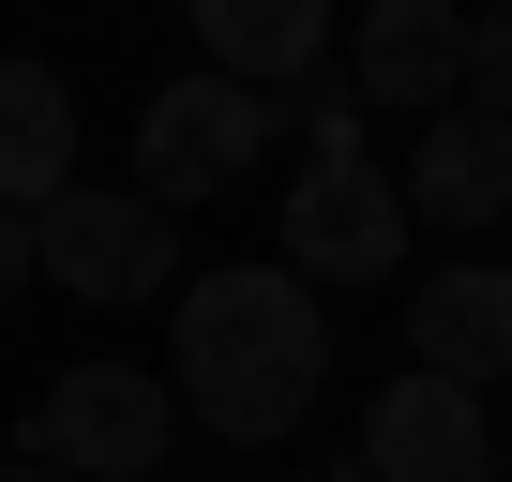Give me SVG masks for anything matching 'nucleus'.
I'll use <instances>...</instances> for the list:
<instances>
[{"label": "nucleus", "instance_id": "nucleus-1", "mask_svg": "<svg viewBox=\"0 0 512 482\" xmlns=\"http://www.w3.org/2000/svg\"><path fill=\"white\" fill-rule=\"evenodd\" d=\"M166 407L181 437H226V452H287L332 392V302L287 287L272 257H226V272H181L166 287Z\"/></svg>", "mask_w": 512, "mask_h": 482}, {"label": "nucleus", "instance_id": "nucleus-2", "mask_svg": "<svg viewBox=\"0 0 512 482\" xmlns=\"http://www.w3.org/2000/svg\"><path fill=\"white\" fill-rule=\"evenodd\" d=\"M16 467H61V482H166L181 467V407L151 362H61L16 422Z\"/></svg>", "mask_w": 512, "mask_h": 482}, {"label": "nucleus", "instance_id": "nucleus-3", "mask_svg": "<svg viewBox=\"0 0 512 482\" xmlns=\"http://www.w3.org/2000/svg\"><path fill=\"white\" fill-rule=\"evenodd\" d=\"M31 287H76V302H166L181 287V226L151 211V196H121V181H76V196H46L31 211Z\"/></svg>", "mask_w": 512, "mask_h": 482}, {"label": "nucleus", "instance_id": "nucleus-4", "mask_svg": "<svg viewBox=\"0 0 512 482\" xmlns=\"http://www.w3.org/2000/svg\"><path fill=\"white\" fill-rule=\"evenodd\" d=\"M256 151H272V106H256V91L166 76V91L136 106V181H121V196H151V211L181 226V211H211L226 181H256Z\"/></svg>", "mask_w": 512, "mask_h": 482}, {"label": "nucleus", "instance_id": "nucleus-5", "mask_svg": "<svg viewBox=\"0 0 512 482\" xmlns=\"http://www.w3.org/2000/svg\"><path fill=\"white\" fill-rule=\"evenodd\" d=\"M272 241H287V257H272L287 287L347 302V287H392V272H407V196H392V166L347 151V166H302V181H287V226H272Z\"/></svg>", "mask_w": 512, "mask_h": 482}, {"label": "nucleus", "instance_id": "nucleus-6", "mask_svg": "<svg viewBox=\"0 0 512 482\" xmlns=\"http://www.w3.org/2000/svg\"><path fill=\"white\" fill-rule=\"evenodd\" d=\"M347 452H362L377 482H482V467H497V422H482V392H452V377H377Z\"/></svg>", "mask_w": 512, "mask_h": 482}, {"label": "nucleus", "instance_id": "nucleus-7", "mask_svg": "<svg viewBox=\"0 0 512 482\" xmlns=\"http://www.w3.org/2000/svg\"><path fill=\"white\" fill-rule=\"evenodd\" d=\"M332 76L362 91V121H437L452 76H467V16H452V0H377Z\"/></svg>", "mask_w": 512, "mask_h": 482}, {"label": "nucleus", "instance_id": "nucleus-8", "mask_svg": "<svg viewBox=\"0 0 512 482\" xmlns=\"http://www.w3.org/2000/svg\"><path fill=\"white\" fill-rule=\"evenodd\" d=\"M407 377H452V392L512 377V272L497 257H437L407 287Z\"/></svg>", "mask_w": 512, "mask_h": 482}, {"label": "nucleus", "instance_id": "nucleus-9", "mask_svg": "<svg viewBox=\"0 0 512 482\" xmlns=\"http://www.w3.org/2000/svg\"><path fill=\"white\" fill-rule=\"evenodd\" d=\"M392 196H407V226H512V121H482V106L407 121Z\"/></svg>", "mask_w": 512, "mask_h": 482}, {"label": "nucleus", "instance_id": "nucleus-10", "mask_svg": "<svg viewBox=\"0 0 512 482\" xmlns=\"http://www.w3.org/2000/svg\"><path fill=\"white\" fill-rule=\"evenodd\" d=\"M317 61H332V16H317V0H196V76H226V91L272 106Z\"/></svg>", "mask_w": 512, "mask_h": 482}, {"label": "nucleus", "instance_id": "nucleus-11", "mask_svg": "<svg viewBox=\"0 0 512 482\" xmlns=\"http://www.w3.org/2000/svg\"><path fill=\"white\" fill-rule=\"evenodd\" d=\"M76 196V76L61 61H0V211Z\"/></svg>", "mask_w": 512, "mask_h": 482}, {"label": "nucleus", "instance_id": "nucleus-12", "mask_svg": "<svg viewBox=\"0 0 512 482\" xmlns=\"http://www.w3.org/2000/svg\"><path fill=\"white\" fill-rule=\"evenodd\" d=\"M272 136H302V166H347V151H362V91L317 61V76H287V91H272Z\"/></svg>", "mask_w": 512, "mask_h": 482}, {"label": "nucleus", "instance_id": "nucleus-13", "mask_svg": "<svg viewBox=\"0 0 512 482\" xmlns=\"http://www.w3.org/2000/svg\"><path fill=\"white\" fill-rule=\"evenodd\" d=\"M452 106L512 121V16H467V76H452Z\"/></svg>", "mask_w": 512, "mask_h": 482}, {"label": "nucleus", "instance_id": "nucleus-14", "mask_svg": "<svg viewBox=\"0 0 512 482\" xmlns=\"http://www.w3.org/2000/svg\"><path fill=\"white\" fill-rule=\"evenodd\" d=\"M0 302H31V211H0Z\"/></svg>", "mask_w": 512, "mask_h": 482}, {"label": "nucleus", "instance_id": "nucleus-15", "mask_svg": "<svg viewBox=\"0 0 512 482\" xmlns=\"http://www.w3.org/2000/svg\"><path fill=\"white\" fill-rule=\"evenodd\" d=\"M302 482H377V467H362V452H317V467H302Z\"/></svg>", "mask_w": 512, "mask_h": 482}, {"label": "nucleus", "instance_id": "nucleus-16", "mask_svg": "<svg viewBox=\"0 0 512 482\" xmlns=\"http://www.w3.org/2000/svg\"><path fill=\"white\" fill-rule=\"evenodd\" d=\"M0 482H61V467H0Z\"/></svg>", "mask_w": 512, "mask_h": 482}, {"label": "nucleus", "instance_id": "nucleus-17", "mask_svg": "<svg viewBox=\"0 0 512 482\" xmlns=\"http://www.w3.org/2000/svg\"><path fill=\"white\" fill-rule=\"evenodd\" d=\"M497 272H512V257H497Z\"/></svg>", "mask_w": 512, "mask_h": 482}]
</instances>
